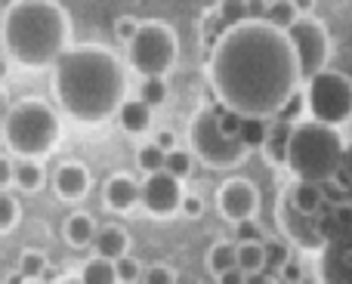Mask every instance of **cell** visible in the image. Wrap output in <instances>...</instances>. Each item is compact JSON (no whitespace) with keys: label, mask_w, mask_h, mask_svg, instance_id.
I'll list each match as a JSON object with an SVG mask.
<instances>
[{"label":"cell","mask_w":352,"mask_h":284,"mask_svg":"<svg viewBox=\"0 0 352 284\" xmlns=\"http://www.w3.org/2000/svg\"><path fill=\"white\" fill-rule=\"evenodd\" d=\"M118 121L127 133H146L152 127V109L142 99H124V105L118 109Z\"/></svg>","instance_id":"cell-20"},{"label":"cell","mask_w":352,"mask_h":284,"mask_svg":"<svg viewBox=\"0 0 352 284\" xmlns=\"http://www.w3.org/2000/svg\"><path fill=\"white\" fill-rule=\"evenodd\" d=\"M207 269H210L213 278H219L229 269H238V244L232 241H217L207 250Z\"/></svg>","instance_id":"cell-21"},{"label":"cell","mask_w":352,"mask_h":284,"mask_svg":"<svg viewBox=\"0 0 352 284\" xmlns=\"http://www.w3.org/2000/svg\"><path fill=\"white\" fill-rule=\"evenodd\" d=\"M80 281L84 284H118V272H115V263L102 260V256H90L80 269Z\"/></svg>","instance_id":"cell-24"},{"label":"cell","mask_w":352,"mask_h":284,"mask_svg":"<svg viewBox=\"0 0 352 284\" xmlns=\"http://www.w3.org/2000/svg\"><path fill=\"white\" fill-rule=\"evenodd\" d=\"M269 0H248V19L250 22H266Z\"/></svg>","instance_id":"cell-42"},{"label":"cell","mask_w":352,"mask_h":284,"mask_svg":"<svg viewBox=\"0 0 352 284\" xmlns=\"http://www.w3.org/2000/svg\"><path fill=\"white\" fill-rule=\"evenodd\" d=\"M207 78L217 102L244 118H275L303 84L287 31L250 19L210 47Z\"/></svg>","instance_id":"cell-1"},{"label":"cell","mask_w":352,"mask_h":284,"mask_svg":"<svg viewBox=\"0 0 352 284\" xmlns=\"http://www.w3.org/2000/svg\"><path fill=\"white\" fill-rule=\"evenodd\" d=\"M130 65L142 74V78H164L173 72L176 56H179V41H176L173 25L167 22H142L136 37L127 43Z\"/></svg>","instance_id":"cell-8"},{"label":"cell","mask_w":352,"mask_h":284,"mask_svg":"<svg viewBox=\"0 0 352 284\" xmlns=\"http://www.w3.org/2000/svg\"><path fill=\"white\" fill-rule=\"evenodd\" d=\"M235 238L238 244H254V241H266L260 232V226H256V219H244V223L235 226Z\"/></svg>","instance_id":"cell-37"},{"label":"cell","mask_w":352,"mask_h":284,"mask_svg":"<svg viewBox=\"0 0 352 284\" xmlns=\"http://www.w3.org/2000/svg\"><path fill=\"white\" fill-rule=\"evenodd\" d=\"M343 173H349V188H352V142L346 145V157H343Z\"/></svg>","instance_id":"cell-48"},{"label":"cell","mask_w":352,"mask_h":284,"mask_svg":"<svg viewBox=\"0 0 352 284\" xmlns=\"http://www.w3.org/2000/svg\"><path fill=\"white\" fill-rule=\"evenodd\" d=\"M53 93L62 111L80 124H102L127 99V74L109 47H68L53 65Z\"/></svg>","instance_id":"cell-2"},{"label":"cell","mask_w":352,"mask_h":284,"mask_svg":"<svg viewBox=\"0 0 352 284\" xmlns=\"http://www.w3.org/2000/svg\"><path fill=\"white\" fill-rule=\"evenodd\" d=\"M6 145L19 157H43L59 145L62 124L43 99H22L10 109L3 121Z\"/></svg>","instance_id":"cell-5"},{"label":"cell","mask_w":352,"mask_h":284,"mask_svg":"<svg viewBox=\"0 0 352 284\" xmlns=\"http://www.w3.org/2000/svg\"><path fill=\"white\" fill-rule=\"evenodd\" d=\"M213 12L219 16V22L226 28H235V25L248 22V0H217Z\"/></svg>","instance_id":"cell-27"},{"label":"cell","mask_w":352,"mask_h":284,"mask_svg":"<svg viewBox=\"0 0 352 284\" xmlns=\"http://www.w3.org/2000/svg\"><path fill=\"white\" fill-rule=\"evenodd\" d=\"M127 248H130V238L121 226H102V229H96V238H93L96 256L115 263V260H121V256H127Z\"/></svg>","instance_id":"cell-16"},{"label":"cell","mask_w":352,"mask_h":284,"mask_svg":"<svg viewBox=\"0 0 352 284\" xmlns=\"http://www.w3.org/2000/svg\"><path fill=\"white\" fill-rule=\"evenodd\" d=\"M25 284H47V281H25Z\"/></svg>","instance_id":"cell-53"},{"label":"cell","mask_w":352,"mask_h":284,"mask_svg":"<svg viewBox=\"0 0 352 284\" xmlns=\"http://www.w3.org/2000/svg\"><path fill=\"white\" fill-rule=\"evenodd\" d=\"M217 207L223 213V219H229L232 226L254 219L260 210V192L250 179L244 176H229L223 186L217 188Z\"/></svg>","instance_id":"cell-11"},{"label":"cell","mask_w":352,"mask_h":284,"mask_svg":"<svg viewBox=\"0 0 352 284\" xmlns=\"http://www.w3.org/2000/svg\"><path fill=\"white\" fill-rule=\"evenodd\" d=\"M291 3L300 16H312V10H316V0H291Z\"/></svg>","instance_id":"cell-47"},{"label":"cell","mask_w":352,"mask_h":284,"mask_svg":"<svg viewBox=\"0 0 352 284\" xmlns=\"http://www.w3.org/2000/svg\"><path fill=\"white\" fill-rule=\"evenodd\" d=\"M179 213L182 217H188V219H198L201 213H204V201H201L198 195H186L182 204H179Z\"/></svg>","instance_id":"cell-41"},{"label":"cell","mask_w":352,"mask_h":284,"mask_svg":"<svg viewBox=\"0 0 352 284\" xmlns=\"http://www.w3.org/2000/svg\"><path fill=\"white\" fill-rule=\"evenodd\" d=\"M12 182H16L22 192H37L43 186V170L34 157H19L12 161Z\"/></svg>","instance_id":"cell-22"},{"label":"cell","mask_w":352,"mask_h":284,"mask_svg":"<svg viewBox=\"0 0 352 284\" xmlns=\"http://www.w3.org/2000/svg\"><path fill=\"white\" fill-rule=\"evenodd\" d=\"M19 272L28 281H41L43 275H47V256H43L41 250H22V256H19Z\"/></svg>","instance_id":"cell-29"},{"label":"cell","mask_w":352,"mask_h":284,"mask_svg":"<svg viewBox=\"0 0 352 284\" xmlns=\"http://www.w3.org/2000/svg\"><path fill=\"white\" fill-rule=\"evenodd\" d=\"M219 109H223L219 102L204 105L192 118V124H188V145H192V155L201 164H207L213 170H232L238 164H244L248 149L235 136L223 133V127H219Z\"/></svg>","instance_id":"cell-6"},{"label":"cell","mask_w":352,"mask_h":284,"mask_svg":"<svg viewBox=\"0 0 352 284\" xmlns=\"http://www.w3.org/2000/svg\"><path fill=\"white\" fill-rule=\"evenodd\" d=\"M287 41L297 56L300 80H312L316 74H322L331 62V31L322 19L316 16H300L297 22L287 28Z\"/></svg>","instance_id":"cell-9"},{"label":"cell","mask_w":352,"mask_h":284,"mask_svg":"<svg viewBox=\"0 0 352 284\" xmlns=\"http://www.w3.org/2000/svg\"><path fill=\"white\" fill-rule=\"evenodd\" d=\"M287 192V198L294 201V207L297 210H303V213H309V217H316L318 213V207L324 204V186H318V182H300V179H294L291 186L285 188Z\"/></svg>","instance_id":"cell-18"},{"label":"cell","mask_w":352,"mask_h":284,"mask_svg":"<svg viewBox=\"0 0 352 284\" xmlns=\"http://www.w3.org/2000/svg\"><path fill=\"white\" fill-rule=\"evenodd\" d=\"M306 111L312 121L328 127H346L352 121V78L337 68H324L303 87Z\"/></svg>","instance_id":"cell-7"},{"label":"cell","mask_w":352,"mask_h":284,"mask_svg":"<svg viewBox=\"0 0 352 284\" xmlns=\"http://www.w3.org/2000/svg\"><path fill=\"white\" fill-rule=\"evenodd\" d=\"M19 223V201L10 192H0V232H10Z\"/></svg>","instance_id":"cell-34"},{"label":"cell","mask_w":352,"mask_h":284,"mask_svg":"<svg viewBox=\"0 0 352 284\" xmlns=\"http://www.w3.org/2000/svg\"><path fill=\"white\" fill-rule=\"evenodd\" d=\"M142 284H176V272L170 266H164V263H155V266L146 269Z\"/></svg>","instance_id":"cell-36"},{"label":"cell","mask_w":352,"mask_h":284,"mask_svg":"<svg viewBox=\"0 0 352 284\" xmlns=\"http://www.w3.org/2000/svg\"><path fill=\"white\" fill-rule=\"evenodd\" d=\"M300 19V12L294 10L291 0H269V12H266V22L278 31H287L294 22Z\"/></svg>","instance_id":"cell-26"},{"label":"cell","mask_w":352,"mask_h":284,"mask_svg":"<svg viewBox=\"0 0 352 284\" xmlns=\"http://www.w3.org/2000/svg\"><path fill=\"white\" fill-rule=\"evenodd\" d=\"M56 195L62 201H80L87 192H90V170L80 161H65L53 176Z\"/></svg>","instance_id":"cell-15"},{"label":"cell","mask_w":352,"mask_h":284,"mask_svg":"<svg viewBox=\"0 0 352 284\" xmlns=\"http://www.w3.org/2000/svg\"><path fill=\"white\" fill-rule=\"evenodd\" d=\"M115 272H118V284H136L142 278V266L140 260H133V256H121V260H115Z\"/></svg>","instance_id":"cell-33"},{"label":"cell","mask_w":352,"mask_h":284,"mask_svg":"<svg viewBox=\"0 0 352 284\" xmlns=\"http://www.w3.org/2000/svg\"><path fill=\"white\" fill-rule=\"evenodd\" d=\"M223 105V102H219ZM241 121H244V115H238V111H232V109H219V127H223V133L226 136H235L238 140V130H241Z\"/></svg>","instance_id":"cell-38"},{"label":"cell","mask_w":352,"mask_h":284,"mask_svg":"<svg viewBox=\"0 0 352 284\" xmlns=\"http://www.w3.org/2000/svg\"><path fill=\"white\" fill-rule=\"evenodd\" d=\"M140 25H142V22H140L136 16H118V19H115V34L121 37L124 43H130V41L136 37V31H140Z\"/></svg>","instance_id":"cell-39"},{"label":"cell","mask_w":352,"mask_h":284,"mask_svg":"<svg viewBox=\"0 0 352 284\" xmlns=\"http://www.w3.org/2000/svg\"><path fill=\"white\" fill-rule=\"evenodd\" d=\"M164 161H167V151H161L155 142L142 145V149L136 151V164H140V170H142L146 176L161 173V170H164Z\"/></svg>","instance_id":"cell-28"},{"label":"cell","mask_w":352,"mask_h":284,"mask_svg":"<svg viewBox=\"0 0 352 284\" xmlns=\"http://www.w3.org/2000/svg\"><path fill=\"white\" fill-rule=\"evenodd\" d=\"M238 269H241L244 275L266 272V250H263V241L238 244Z\"/></svg>","instance_id":"cell-25"},{"label":"cell","mask_w":352,"mask_h":284,"mask_svg":"<svg viewBox=\"0 0 352 284\" xmlns=\"http://www.w3.org/2000/svg\"><path fill=\"white\" fill-rule=\"evenodd\" d=\"M182 198H186V192H182V179L170 176L167 170L152 173V176H146V179H142L140 204L146 207L152 217H173V213H179Z\"/></svg>","instance_id":"cell-12"},{"label":"cell","mask_w":352,"mask_h":284,"mask_svg":"<svg viewBox=\"0 0 352 284\" xmlns=\"http://www.w3.org/2000/svg\"><path fill=\"white\" fill-rule=\"evenodd\" d=\"M303 111H306V96L297 90L291 99H287V105H285V109H281L275 118H278V121H287V124H297V121H303V118H300Z\"/></svg>","instance_id":"cell-35"},{"label":"cell","mask_w":352,"mask_h":284,"mask_svg":"<svg viewBox=\"0 0 352 284\" xmlns=\"http://www.w3.org/2000/svg\"><path fill=\"white\" fill-rule=\"evenodd\" d=\"M59 284H84V281H80V275H78V278H62Z\"/></svg>","instance_id":"cell-52"},{"label":"cell","mask_w":352,"mask_h":284,"mask_svg":"<svg viewBox=\"0 0 352 284\" xmlns=\"http://www.w3.org/2000/svg\"><path fill=\"white\" fill-rule=\"evenodd\" d=\"M244 281H248V275H244L241 269H229V272H223L217 278V284H244Z\"/></svg>","instance_id":"cell-45"},{"label":"cell","mask_w":352,"mask_h":284,"mask_svg":"<svg viewBox=\"0 0 352 284\" xmlns=\"http://www.w3.org/2000/svg\"><path fill=\"white\" fill-rule=\"evenodd\" d=\"M164 170L176 179H186L188 173H192V151L186 149H173L167 151V161H164Z\"/></svg>","instance_id":"cell-31"},{"label":"cell","mask_w":352,"mask_h":284,"mask_svg":"<svg viewBox=\"0 0 352 284\" xmlns=\"http://www.w3.org/2000/svg\"><path fill=\"white\" fill-rule=\"evenodd\" d=\"M263 250H266V272H272V275L291 260V248L281 241H263Z\"/></svg>","instance_id":"cell-32"},{"label":"cell","mask_w":352,"mask_h":284,"mask_svg":"<svg viewBox=\"0 0 352 284\" xmlns=\"http://www.w3.org/2000/svg\"><path fill=\"white\" fill-rule=\"evenodd\" d=\"M155 145H158L161 151H173V149H179V145H176V133H173V130H161V133L155 136Z\"/></svg>","instance_id":"cell-43"},{"label":"cell","mask_w":352,"mask_h":284,"mask_svg":"<svg viewBox=\"0 0 352 284\" xmlns=\"http://www.w3.org/2000/svg\"><path fill=\"white\" fill-rule=\"evenodd\" d=\"M343 157H346V142H343L337 127L318 124L312 118L294 124L285 164L294 179L324 186L343 170Z\"/></svg>","instance_id":"cell-4"},{"label":"cell","mask_w":352,"mask_h":284,"mask_svg":"<svg viewBox=\"0 0 352 284\" xmlns=\"http://www.w3.org/2000/svg\"><path fill=\"white\" fill-rule=\"evenodd\" d=\"M25 281H28V278H25L22 272H12V275H10V284H25Z\"/></svg>","instance_id":"cell-50"},{"label":"cell","mask_w":352,"mask_h":284,"mask_svg":"<svg viewBox=\"0 0 352 284\" xmlns=\"http://www.w3.org/2000/svg\"><path fill=\"white\" fill-rule=\"evenodd\" d=\"M10 182H12V161L0 155V192H6Z\"/></svg>","instance_id":"cell-44"},{"label":"cell","mask_w":352,"mask_h":284,"mask_svg":"<svg viewBox=\"0 0 352 284\" xmlns=\"http://www.w3.org/2000/svg\"><path fill=\"white\" fill-rule=\"evenodd\" d=\"M244 284H278V278L272 272H256V275H248Z\"/></svg>","instance_id":"cell-46"},{"label":"cell","mask_w":352,"mask_h":284,"mask_svg":"<svg viewBox=\"0 0 352 284\" xmlns=\"http://www.w3.org/2000/svg\"><path fill=\"white\" fill-rule=\"evenodd\" d=\"M269 127H272V118H244L241 130H238V142L244 145L248 151L263 149L269 136Z\"/></svg>","instance_id":"cell-23"},{"label":"cell","mask_w":352,"mask_h":284,"mask_svg":"<svg viewBox=\"0 0 352 284\" xmlns=\"http://www.w3.org/2000/svg\"><path fill=\"white\" fill-rule=\"evenodd\" d=\"M142 198V182H136L130 173H111L102 188V201L118 213H127L140 204Z\"/></svg>","instance_id":"cell-14"},{"label":"cell","mask_w":352,"mask_h":284,"mask_svg":"<svg viewBox=\"0 0 352 284\" xmlns=\"http://www.w3.org/2000/svg\"><path fill=\"white\" fill-rule=\"evenodd\" d=\"M6 72H10V65H6V56H0V80L6 78Z\"/></svg>","instance_id":"cell-51"},{"label":"cell","mask_w":352,"mask_h":284,"mask_svg":"<svg viewBox=\"0 0 352 284\" xmlns=\"http://www.w3.org/2000/svg\"><path fill=\"white\" fill-rule=\"evenodd\" d=\"M6 56L22 68H53L68 50L72 19L59 0H10L0 16Z\"/></svg>","instance_id":"cell-3"},{"label":"cell","mask_w":352,"mask_h":284,"mask_svg":"<svg viewBox=\"0 0 352 284\" xmlns=\"http://www.w3.org/2000/svg\"><path fill=\"white\" fill-rule=\"evenodd\" d=\"M291 130H294V124L272 118V127H269L266 145H263V155H266V161H269V164H275V167H285V164H287V145H291Z\"/></svg>","instance_id":"cell-17"},{"label":"cell","mask_w":352,"mask_h":284,"mask_svg":"<svg viewBox=\"0 0 352 284\" xmlns=\"http://www.w3.org/2000/svg\"><path fill=\"white\" fill-rule=\"evenodd\" d=\"M316 256L322 284H352V229L334 241H324Z\"/></svg>","instance_id":"cell-13"},{"label":"cell","mask_w":352,"mask_h":284,"mask_svg":"<svg viewBox=\"0 0 352 284\" xmlns=\"http://www.w3.org/2000/svg\"><path fill=\"white\" fill-rule=\"evenodd\" d=\"M10 109H12V105H10V99H6V93L0 90V121H6V115H10Z\"/></svg>","instance_id":"cell-49"},{"label":"cell","mask_w":352,"mask_h":284,"mask_svg":"<svg viewBox=\"0 0 352 284\" xmlns=\"http://www.w3.org/2000/svg\"><path fill=\"white\" fill-rule=\"evenodd\" d=\"M62 235L72 248H93V238H96V223H93L90 213H68L65 223H62Z\"/></svg>","instance_id":"cell-19"},{"label":"cell","mask_w":352,"mask_h":284,"mask_svg":"<svg viewBox=\"0 0 352 284\" xmlns=\"http://www.w3.org/2000/svg\"><path fill=\"white\" fill-rule=\"evenodd\" d=\"M140 99L148 105V109H155V105H164L167 102V80L164 78H142Z\"/></svg>","instance_id":"cell-30"},{"label":"cell","mask_w":352,"mask_h":284,"mask_svg":"<svg viewBox=\"0 0 352 284\" xmlns=\"http://www.w3.org/2000/svg\"><path fill=\"white\" fill-rule=\"evenodd\" d=\"M278 275L285 284H303V263H300L297 256H291V260L278 269Z\"/></svg>","instance_id":"cell-40"},{"label":"cell","mask_w":352,"mask_h":284,"mask_svg":"<svg viewBox=\"0 0 352 284\" xmlns=\"http://www.w3.org/2000/svg\"><path fill=\"white\" fill-rule=\"evenodd\" d=\"M275 217H278V226L287 235V241L297 244L300 250H306V254H318V250L324 248V238H322V232H318L316 217L297 210L294 201L287 198V192L278 195V210H275Z\"/></svg>","instance_id":"cell-10"}]
</instances>
